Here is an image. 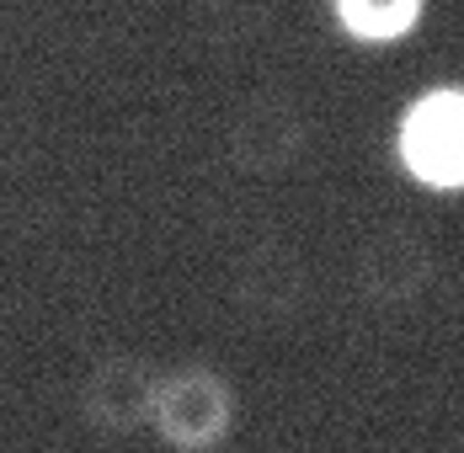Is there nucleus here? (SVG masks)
<instances>
[{
  "label": "nucleus",
  "mask_w": 464,
  "mask_h": 453,
  "mask_svg": "<svg viewBox=\"0 0 464 453\" xmlns=\"http://www.w3.org/2000/svg\"><path fill=\"white\" fill-rule=\"evenodd\" d=\"M401 166L438 192H459L464 187V91L459 86H438L417 96L401 118Z\"/></svg>",
  "instance_id": "39448f33"
},
{
  "label": "nucleus",
  "mask_w": 464,
  "mask_h": 453,
  "mask_svg": "<svg viewBox=\"0 0 464 453\" xmlns=\"http://www.w3.org/2000/svg\"><path fill=\"white\" fill-rule=\"evenodd\" d=\"M219 149L240 177H283L310 149V112L288 91H251L230 107Z\"/></svg>",
  "instance_id": "f03ea898"
},
{
  "label": "nucleus",
  "mask_w": 464,
  "mask_h": 453,
  "mask_svg": "<svg viewBox=\"0 0 464 453\" xmlns=\"http://www.w3.org/2000/svg\"><path fill=\"white\" fill-rule=\"evenodd\" d=\"M230 310L246 325L278 331L310 310V267L288 240H251L225 272Z\"/></svg>",
  "instance_id": "7ed1b4c3"
},
{
  "label": "nucleus",
  "mask_w": 464,
  "mask_h": 453,
  "mask_svg": "<svg viewBox=\"0 0 464 453\" xmlns=\"http://www.w3.org/2000/svg\"><path fill=\"white\" fill-rule=\"evenodd\" d=\"M150 427L166 448L177 453H214L235 427V390L230 379L208 362H182V368H160V390Z\"/></svg>",
  "instance_id": "f257e3e1"
},
{
  "label": "nucleus",
  "mask_w": 464,
  "mask_h": 453,
  "mask_svg": "<svg viewBox=\"0 0 464 453\" xmlns=\"http://www.w3.org/2000/svg\"><path fill=\"white\" fill-rule=\"evenodd\" d=\"M155 390H160V368L144 352H129V347L102 352L81 379V421L107 438H129L150 427Z\"/></svg>",
  "instance_id": "423d86ee"
},
{
  "label": "nucleus",
  "mask_w": 464,
  "mask_h": 453,
  "mask_svg": "<svg viewBox=\"0 0 464 453\" xmlns=\"http://www.w3.org/2000/svg\"><path fill=\"white\" fill-rule=\"evenodd\" d=\"M421 11L427 0H331V16L353 43H401Z\"/></svg>",
  "instance_id": "0eeeda50"
},
{
  "label": "nucleus",
  "mask_w": 464,
  "mask_h": 453,
  "mask_svg": "<svg viewBox=\"0 0 464 453\" xmlns=\"http://www.w3.org/2000/svg\"><path fill=\"white\" fill-rule=\"evenodd\" d=\"M438 283V251L411 225H379L353 251V288L373 310H406Z\"/></svg>",
  "instance_id": "20e7f679"
}]
</instances>
